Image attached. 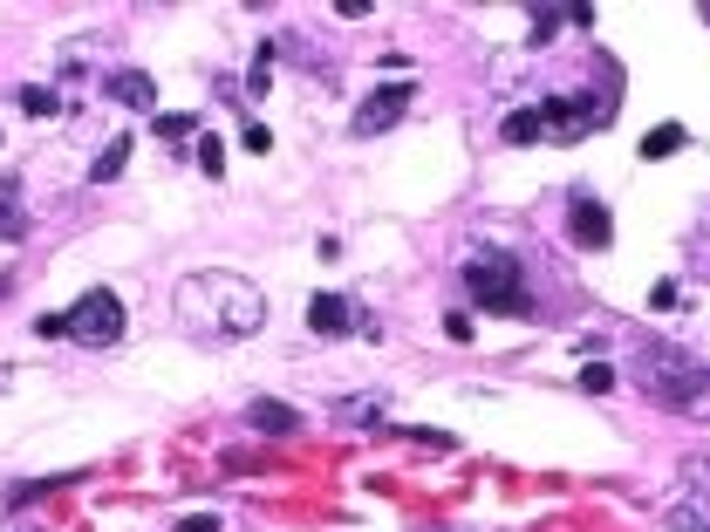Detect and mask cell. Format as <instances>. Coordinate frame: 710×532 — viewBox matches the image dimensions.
I'll return each mask as SVG.
<instances>
[{
	"mask_svg": "<svg viewBox=\"0 0 710 532\" xmlns=\"http://www.w3.org/2000/svg\"><path fill=\"white\" fill-rule=\"evenodd\" d=\"M178 321L198 342H239L267 321V301L239 273H192V280H178Z\"/></svg>",
	"mask_w": 710,
	"mask_h": 532,
	"instance_id": "obj_1",
	"label": "cell"
},
{
	"mask_svg": "<svg viewBox=\"0 0 710 532\" xmlns=\"http://www.w3.org/2000/svg\"><path fill=\"white\" fill-rule=\"evenodd\" d=\"M629 376H635V389H642L649 403H663V410H697L710 396V369L676 342H642L635 362H629Z\"/></svg>",
	"mask_w": 710,
	"mask_h": 532,
	"instance_id": "obj_2",
	"label": "cell"
},
{
	"mask_svg": "<svg viewBox=\"0 0 710 532\" xmlns=\"http://www.w3.org/2000/svg\"><path fill=\"white\" fill-rule=\"evenodd\" d=\"M465 294H472L485 314H533V301H526V273H519L513 253H472L465 260Z\"/></svg>",
	"mask_w": 710,
	"mask_h": 532,
	"instance_id": "obj_3",
	"label": "cell"
},
{
	"mask_svg": "<svg viewBox=\"0 0 710 532\" xmlns=\"http://www.w3.org/2000/svg\"><path fill=\"white\" fill-rule=\"evenodd\" d=\"M69 335H76L82 348L123 342V301H117V287H89V294L69 307Z\"/></svg>",
	"mask_w": 710,
	"mask_h": 532,
	"instance_id": "obj_4",
	"label": "cell"
},
{
	"mask_svg": "<svg viewBox=\"0 0 710 532\" xmlns=\"http://www.w3.org/2000/svg\"><path fill=\"white\" fill-rule=\"evenodd\" d=\"M608 110H615V96H594V103H581V96H540V123H547L553 144H581L588 130L608 123Z\"/></svg>",
	"mask_w": 710,
	"mask_h": 532,
	"instance_id": "obj_5",
	"label": "cell"
},
{
	"mask_svg": "<svg viewBox=\"0 0 710 532\" xmlns=\"http://www.w3.org/2000/svg\"><path fill=\"white\" fill-rule=\"evenodd\" d=\"M410 103H417V82H383V89H369V96L355 103L349 130L355 137H383V130H396V123L410 116Z\"/></svg>",
	"mask_w": 710,
	"mask_h": 532,
	"instance_id": "obj_6",
	"label": "cell"
},
{
	"mask_svg": "<svg viewBox=\"0 0 710 532\" xmlns=\"http://www.w3.org/2000/svg\"><path fill=\"white\" fill-rule=\"evenodd\" d=\"M670 532H710V464H683V492L670 498Z\"/></svg>",
	"mask_w": 710,
	"mask_h": 532,
	"instance_id": "obj_7",
	"label": "cell"
},
{
	"mask_svg": "<svg viewBox=\"0 0 710 532\" xmlns=\"http://www.w3.org/2000/svg\"><path fill=\"white\" fill-rule=\"evenodd\" d=\"M567 239H574L581 253H608V239H615V219H608V205H594V198H574V205H567Z\"/></svg>",
	"mask_w": 710,
	"mask_h": 532,
	"instance_id": "obj_8",
	"label": "cell"
},
{
	"mask_svg": "<svg viewBox=\"0 0 710 532\" xmlns=\"http://www.w3.org/2000/svg\"><path fill=\"white\" fill-rule=\"evenodd\" d=\"M355 321H362V307L342 301V294H315V301H308V328L328 335V342H335V335H355Z\"/></svg>",
	"mask_w": 710,
	"mask_h": 532,
	"instance_id": "obj_9",
	"label": "cell"
},
{
	"mask_svg": "<svg viewBox=\"0 0 710 532\" xmlns=\"http://www.w3.org/2000/svg\"><path fill=\"white\" fill-rule=\"evenodd\" d=\"M103 89H110V103H123V110H158V82L144 76V69H110L103 76Z\"/></svg>",
	"mask_w": 710,
	"mask_h": 532,
	"instance_id": "obj_10",
	"label": "cell"
},
{
	"mask_svg": "<svg viewBox=\"0 0 710 532\" xmlns=\"http://www.w3.org/2000/svg\"><path fill=\"white\" fill-rule=\"evenodd\" d=\"M246 423H253L260 437H294V430H301V410L280 403V396H246Z\"/></svg>",
	"mask_w": 710,
	"mask_h": 532,
	"instance_id": "obj_11",
	"label": "cell"
},
{
	"mask_svg": "<svg viewBox=\"0 0 710 532\" xmlns=\"http://www.w3.org/2000/svg\"><path fill=\"white\" fill-rule=\"evenodd\" d=\"M21 198H28L21 178H0V239H21V232H28V205H21Z\"/></svg>",
	"mask_w": 710,
	"mask_h": 532,
	"instance_id": "obj_12",
	"label": "cell"
},
{
	"mask_svg": "<svg viewBox=\"0 0 710 532\" xmlns=\"http://www.w3.org/2000/svg\"><path fill=\"white\" fill-rule=\"evenodd\" d=\"M130 151H137L130 137H110V144H103V157L89 164V185H117V178H123V164H130Z\"/></svg>",
	"mask_w": 710,
	"mask_h": 532,
	"instance_id": "obj_13",
	"label": "cell"
},
{
	"mask_svg": "<svg viewBox=\"0 0 710 532\" xmlns=\"http://www.w3.org/2000/svg\"><path fill=\"white\" fill-rule=\"evenodd\" d=\"M499 137H506L513 151H526V144H540V137H547V123H540V110H506Z\"/></svg>",
	"mask_w": 710,
	"mask_h": 532,
	"instance_id": "obj_14",
	"label": "cell"
},
{
	"mask_svg": "<svg viewBox=\"0 0 710 532\" xmlns=\"http://www.w3.org/2000/svg\"><path fill=\"white\" fill-rule=\"evenodd\" d=\"M151 130H158V144H192V137H205L192 110H158V116H151Z\"/></svg>",
	"mask_w": 710,
	"mask_h": 532,
	"instance_id": "obj_15",
	"label": "cell"
},
{
	"mask_svg": "<svg viewBox=\"0 0 710 532\" xmlns=\"http://www.w3.org/2000/svg\"><path fill=\"white\" fill-rule=\"evenodd\" d=\"M683 144H690V130H683V123H656V130L642 137V157H649V164H663V157H676Z\"/></svg>",
	"mask_w": 710,
	"mask_h": 532,
	"instance_id": "obj_16",
	"label": "cell"
},
{
	"mask_svg": "<svg viewBox=\"0 0 710 532\" xmlns=\"http://www.w3.org/2000/svg\"><path fill=\"white\" fill-rule=\"evenodd\" d=\"M376 417H383V403H376V396H355V403H335V423H342V430H376Z\"/></svg>",
	"mask_w": 710,
	"mask_h": 532,
	"instance_id": "obj_17",
	"label": "cell"
},
{
	"mask_svg": "<svg viewBox=\"0 0 710 532\" xmlns=\"http://www.w3.org/2000/svg\"><path fill=\"white\" fill-rule=\"evenodd\" d=\"M560 28H567V7H533V35H526V48H547Z\"/></svg>",
	"mask_w": 710,
	"mask_h": 532,
	"instance_id": "obj_18",
	"label": "cell"
},
{
	"mask_svg": "<svg viewBox=\"0 0 710 532\" xmlns=\"http://www.w3.org/2000/svg\"><path fill=\"white\" fill-rule=\"evenodd\" d=\"M21 110H28V116H62L69 103H62V96H55L48 82H28V89H21Z\"/></svg>",
	"mask_w": 710,
	"mask_h": 532,
	"instance_id": "obj_19",
	"label": "cell"
},
{
	"mask_svg": "<svg viewBox=\"0 0 710 532\" xmlns=\"http://www.w3.org/2000/svg\"><path fill=\"white\" fill-rule=\"evenodd\" d=\"M69 478H76V471H62V478H28V485H7V505H14V512H21V505H28V498H41V492H62V485H69Z\"/></svg>",
	"mask_w": 710,
	"mask_h": 532,
	"instance_id": "obj_20",
	"label": "cell"
},
{
	"mask_svg": "<svg viewBox=\"0 0 710 532\" xmlns=\"http://www.w3.org/2000/svg\"><path fill=\"white\" fill-rule=\"evenodd\" d=\"M198 171L205 178H226V144L219 137H198Z\"/></svg>",
	"mask_w": 710,
	"mask_h": 532,
	"instance_id": "obj_21",
	"label": "cell"
},
{
	"mask_svg": "<svg viewBox=\"0 0 710 532\" xmlns=\"http://www.w3.org/2000/svg\"><path fill=\"white\" fill-rule=\"evenodd\" d=\"M581 389H588V396H608V389H615V362H588V369H581Z\"/></svg>",
	"mask_w": 710,
	"mask_h": 532,
	"instance_id": "obj_22",
	"label": "cell"
},
{
	"mask_svg": "<svg viewBox=\"0 0 710 532\" xmlns=\"http://www.w3.org/2000/svg\"><path fill=\"white\" fill-rule=\"evenodd\" d=\"M178 532H226V519H219V512H185Z\"/></svg>",
	"mask_w": 710,
	"mask_h": 532,
	"instance_id": "obj_23",
	"label": "cell"
},
{
	"mask_svg": "<svg viewBox=\"0 0 710 532\" xmlns=\"http://www.w3.org/2000/svg\"><path fill=\"white\" fill-rule=\"evenodd\" d=\"M676 294H683L676 280H656V294H649V307H656V314H670V307H676Z\"/></svg>",
	"mask_w": 710,
	"mask_h": 532,
	"instance_id": "obj_24",
	"label": "cell"
},
{
	"mask_svg": "<svg viewBox=\"0 0 710 532\" xmlns=\"http://www.w3.org/2000/svg\"><path fill=\"white\" fill-rule=\"evenodd\" d=\"M239 144H246V151L260 157V151H274V137H267V123H246V137H239Z\"/></svg>",
	"mask_w": 710,
	"mask_h": 532,
	"instance_id": "obj_25",
	"label": "cell"
},
{
	"mask_svg": "<svg viewBox=\"0 0 710 532\" xmlns=\"http://www.w3.org/2000/svg\"><path fill=\"white\" fill-rule=\"evenodd\" d=\"M35 335H48V342H62V335H69V314H41V321H35Z\"/></svg>",
	"mask_w": 710,
	"mask_h": 532,
	"instance_id": "obj_26",
	"label": "cell"
},
{
	"mask_svg": "<svg viewBox=\"0 0 710 532\" xmlns=\"http://www.w3.org/2000/svg\"><path fill=\"white\" fill-rule=\"evenodd\" d=\"M444 335L451 342H472V314H444Z\"/></svg>",
	"mask_w": 710,
	"mask_h": 532,
	"instance_id": "obj_27",
	"label": "cell"
},
{
	"mask_svg": "<svg viewBox=\"0 0 710 532\" xmlns=\"http://www.w3.org/2000/svg\"><path fill=\"white\" fill-rule=\"evenodd\" d=\"M21 532H48V526H35V519H28V526H21Z\"/></svg>",
	"mask_w": 710,
	"mask_h": 532,
	"instance_id": "obj_28",
	"label": "cell"
},
{
	"mask_svg": "<svg viewBox=\"0 0 710 532\" xmlns=\"http://www.w3.org/2000/svg\"><path fill=\"white\" fill-rule=\"evenodd\" d=\"M424 532H458V526H424Z\"/></svg>",
	"mask_w": 710,
	"mask_h": 532,
	"instance_id": "obj_29",
	"label": "cell"
},
{
	"mask_svg": "<svg viewBox=\"0 0 710 532\" xmlns=\"http://www.w3.org/2000/svg\"><path fill=\"white\" fill-rule=\"evenodd\" d=\"M704 232H710V219H704Z\"/></svg>",
	"mask_w": 710,
	"mask_h": 532,
	"instance_id": "obj_30",
	"label": "cell"
}]
</instances>
